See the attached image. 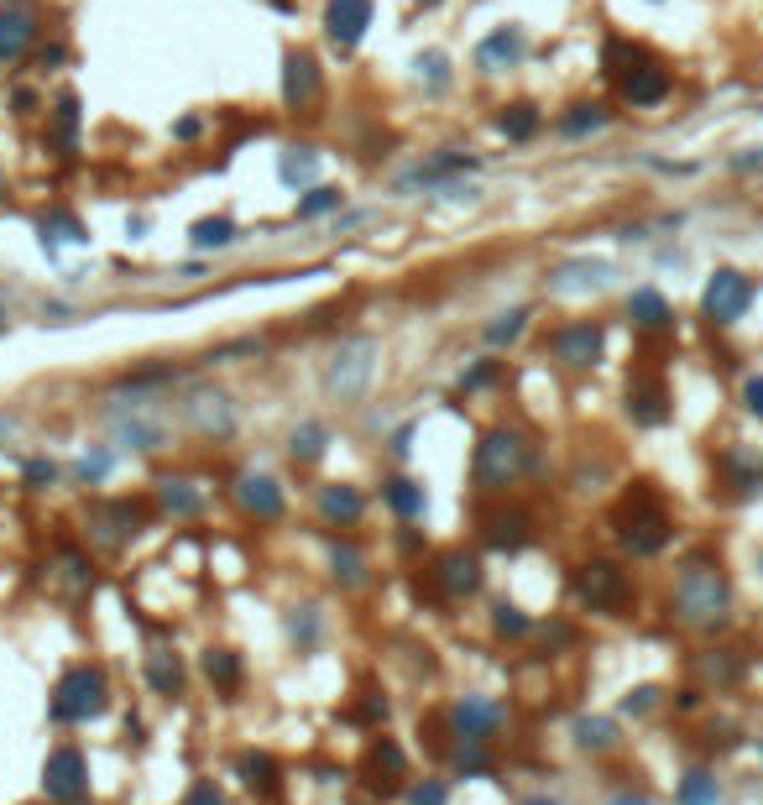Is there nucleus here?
I'll return each instance as SVG.
<instances>
[{
    "label": "nucleus",
    "instance_id": "f257e3e1",
    "mask_svg": "<svg viewBox=\"0 0 763 805\" xmlns=\"http://www.w3.org/2000/svg\"><path fill=\"white\" fill-rule=\"evenodd\" d=\"M727 602H732V586H727V575L716 570V565H685V570H680V581H675V607H680L685 623H696V628L722 623V617H727Z\"/></svg>",
    "mask_w": 763,
    "mask_h": 805
},
{
    "label": "nucleus",
    "instance_id": "f03ea898",
    "mask_svg": "<svg viewBox=\"0 0 763 805\" xmlns=\"http://www.w3.org/2000/svg\"><path fill=\"white\" fill-rule=\"evenodd\" d=\"M110 701V685L100 670H89V664H79V670H68L53 690V717L58 722H89V717H100Z\"/></svg>",
    "mask_w": 763,
    "mask_h": 805
},
{
    "label": "nucleus",
    "instance_id": "7ed1b4c3",
    "mask_svg": "<svg viewBox=\"0 0 763 805\" xmlns=\"http://www.w3.org/2000/svg\"><path fill=\"white\" fill-rule=\"evenodd\" d=\"M617 534H622V544H628L633 555H659L664 539H669V518H664V508L649 492H638L617 518Z\"/></svg>",
    "mask_w": 763,
    "mask_h": 805
},
{
    "label": "nucleus",
    "instance_id": "20e7f679",
    "mask_svg": "<svg viewBox=\"0 0 763 805\" xmlns=\"http://www.w3.org/2000/svg\"><path fill=\"white\" fill-rule=\"evenodd\" d=\"M628 575H622L612 560H591L575 570V596L591 607V612H617L622 602H628Z\"/></svg>",
    "mask_w": 763,
    "mask_h": 805
},
{
    "label": "nucleus",
    "instance_id": "39448f33",
    "mask_svg": "<svg viewBox=\"0 0 763 805\" xmlns=\"http://www.w3.org/2000/svg\"><path fill=\"white\" fill-rule=\"evenodd\" d=\"M753 278H743V272H716V278L706 283V298H701V309H706V319L711 325H737V319L748 314V304H753Z\"/></svg>",
    "mask_w": 763,
    "mask_h": 805
},
{
    "label": "nucleus",
    "instance_id": "423d86ee",
    "mask_svg": "<svg viewBox=\"0 0 763 805\" xmlns=\"http://www.w3.org/2000/svg\"><path fill=\"white\" fill-rule=\"evenodd\" d=\"M89 790V764H84V753L79 748H53L48 753V764H42V795L48 800H79Z\"/></svg>",
    "mask_w": 763,
    "mask_h": 805
},
{
    "label": "nucleus",
    "instance_id": "0eeeda50",
    "mask_svg": "<svg viewBox=\"0 0 763 805\" xmlns=\"http://www.w3.org/2000/svg\"><path fill=\"white\" fill-rule=\"evenodd\" d=\"M377 356V345L372 340H345L340 351H335V361H330V387L340 398H361L366 393V382H372V361Z\"/></svg>",
    "mask_w": 763,
    "mask_h": 805
},
{
    "label": "nucleus",
    "instance_id": "6e6552de",
    "mask_svg": "<svg viewBox=\"0 0 763 805\" xmlns=\"http://www.w3.org/2000/svg\"><path fill=\"white\" fill-rule=\"evenodd\" d=\"M518 466H523V440H518V434L497 429V434H487V440L476 445V476L487 481V487H502V481H513Z\"/></svg>",
    "mask_w": 763,
    "mask_h": 805
},
{
    "label": "nucleus",
    "instance_id": "1a4fd4ad",
    "mask_svg": "<svg viewBox=\"0 0 763 805\" xmlns=\"http://www.w3.org/2000/svg\"><path fill=\"white\" fill-rule=\"evenodd\" d=\"M372 27V0H330L325 6V32L335 48H356Z\"/></svg>",
    "mask_w": 763,
    "mask_h": 805
},
{
    "label": "nucleus",
    "instance_id": "9d476101",
    "mask_svg": "<svg viewBox=\"0 0 763 805\" xmlns=\"http://www.w3.org/2000/svg\"><path fill=\"white\" fill-rule=\"evenodd\" d=\"M183 413H189V424H194V429H204V434H230V429H236L230 398H225V393H210V387L183 403Z\"/></svg>",
    "mask_w": 763,
    "mask_h": 805
},
{
    "label": "nucleus",
    "instance_id": "9b49d317",
    "mask_svg": "<svg viewBox=\"0 0 763 805\" xmlns=\"http://www.w3.org/2000/svg\"><path fill=\"white\" fill-rule=\"evenodd\" d=\"M497 722H502V706H492L487 696H466L455 706V727H460V738H466V743H487L497 732Z\"/></svg>",
    "mask_w": 763,
    "mask_h": 805
},
{
    "label": "nucleus",
    "instance_id": "f8f14e48",
    "mask_svg": "<svg viewBox=\"0 0 763 805\" xmlns=\"http://www.w3.org/2000/svg\"><path fill=\"white\" fill-rule=\"evenodd\" d=\"M628 413L638 424H664V413H669V393H664V382L649 377V372H638L633 387H628Z\"/></svg>",
    "mask_w": 763,
    "mask_h": 805
},
{
    "label": "nucleus",
    "instance_id": "ddd939ff",
    "mask_svg": "<svg viewBox=\"0 0 763 805\" xmlns=\"http://www.w3.org/2000/svg\"><path fill=\"white\" fill-rule=\"evenodd\" d=\"M434 586L445 591V596H471V591L481 586V565L455 549V555H445V560L434 565Z\"/></svg>",
    "mask_w": 763,
    "mask_h": 805
},
{
    "label": "nucleus",
    "instance_id": "4468645a",
    "mask_svg": "<svg viewBox=\"0 0 763 805\" xmlns=\"http://www.w3.org/2000/svg\"><path fill=\"white\" fill-rule=\"evenodd\" d=\"M236 502L251 518H277V513H283V492H277L272 476H241L236 481Z\"/></svg>",
    "mask_w": 763,
    "mask_h": 805
},
{
    "label": "nucleus",
    "instance_id": "2eb2a0df",
    "mask_svg": "<svg viewBox=\"0 0 763 805\" xmlns=\"http://www.w3.org/2000/svg\"><path fill=\"white\" fill-rule=\"evenodd\" d=\"M554 356H560L565 366H591L601 356V330L596 325H570L554 335Z\"/></svg>",
    "mask_w": 763,
    "mask_h": 805
},
{
    "label": "nucleus",
    "instance_id": "dca6fc26",
    "mask_svg": "<svg viewBox=\"0 0 763 805\" xmlns=\"http://www.w3.org/2000/svg\"><path fill=\"white\" fill-rule=\"evenodd\" d=\"M32 37H37L32 11H21V6L0 11V63H16L21 53H27V42H32Z\"/></svg>",
    "mask_w": 763,
    "mask_h": 805
},
{
    "label": "nucleus",
    "instance_id": "f3484780",
    "mask_svg": "<svg viewBox=\"0 0 763 805\" xmlns=\"http://www.w3.org/2000/svg\"><path fill=\"white\" fill-rule=\"evenodd\" d=\"M523 32L518 27H502V32H492L487 42H481V68H487V74H502V68H513L518 58H523Z\"/></svg>",
    "mask_w": 763,
    "mask_h": 805
},
{
    "label": "nucleus",
    "instance_id": "a211bd4d",
    "mask_svg": "<svg viewBox=\"0 0 763 805\" xmlns=\"http://www.w3.org/2000/svg\"><path fill=\"white\" fill-rule=\"evenodd\" d=\"M319 95V63L314 58H288V68H283V100L288 105H309Z\"/></svg>",
    "mask_w": 763,
    "mask_h": 805
},
{
    "label": "nucleus",
    "instance_id": "6ab92c4d",
    "mask_svg": "<svg viewBox=\"0 0 763 805\" xmlns=\"http://www.w3.org/2000/svg\"><path fill=\"white\" fill-rule=\"evenodd\" d=\"M622 95H628L633 105H659L669 95V68H633L628 79H622Z\"/></svg>",
    "mask_w": 763,
    "mask_h": 805
},
{
    "label": "nucleus",
    "instance_id": "aec40b11",
    "mask_svg": "<svg viewBox=\"0 0 763 805\" xmlns=\"http://www.w3.org/2000/svg\"><path fill=\"white\" fill-rule=\"evenodd\" d=\"M361 508H366L361 492H356V487H345V481H335V487L319 492V513H325L330 523H356V518H361Z\"/></svg>",
    "mask_w": 763,
    "mask_h": 805
},
{
    "label": "nucleus",
    "instance_id": "412c9836",
    "mask_svg": "<svg viewBox=\"0 0 763 805\" xmlns=\"http://www.w3.org/2000/svg\"><path fill=\"white\" fill-rule=\"evenodd\" d=\"M628 314H633V325L638 330H664L669 319V304H664V293H654V288H638L633 298H628Z\"/></svg>",
    "mask_w": 763,
    "mask_h": 805
},
{
    "label": "nucleus",
    "instance_id": "4be33fe9",
    "mask_svg": "<svg viewBox=\"0 0 763 805\" xmlns=\"http://www.w3.org/2000/svg\"><path fill=\"white\" fill-rule=\"evenodd\" d=\"M387 502H392V513H403V518H424V487L408 476L387 481Z\"/></svg>",
    "mask_w": 763,
    "mask_h": 805
},
{
    "label": "nucleus",
    "instance_id": "5701e85b",
    "mask_svg": "<svg viewBox=\"0 0 763 805\" xmlns=\"http://www.w3.org/2000/svg\"><path fill=\"white\" fill-rule=\"evenodd\" d=\"M612 278V267L607 262H575V267H565L560 272V283H554V288H601V283H607Z\"/></svg>",
    "mask_w": 763,
    "mask_h": 805
},
{
    "label": "nucleus",
    "instance_id": "b1692460",
    "mask_svg": "<svg viewBox=\"0 0 763 805\" xmlns=\"http://www.w3.org/2000/svg\"><path fill=\"white\" fill-rule=\"evenodd\" d=\"M330 560H335V581H345V586H361L366 581V565H361V549L356 544H335Z\"/></svg>",
    "mask_w": 763,
    "mask_h": 805
},
{
    "label": "nucleus",
    "instance_id": "393cba45",
    "mask_svg": "<svg viewBox=\"0 0 763 805\" xmlns=\"http://www.w3.org/2000/svg\"><path fill=\"white\" fill-rule=\"evenodd\" d=\"M163 508L173 513V518H189V513H199V492H189V481H163Z\"/></svg>",
    "mask_w": 763,
    "mask_h": 805
},
{
    "label": "nucleus",
    "instance_id": "a878e982",
    "mask_svg": "<svg viewBox=\"0 0 763 805\" xmlns=\"http://www.w3.org/2000/svg\"><path fill=\"white\" fill-rule=\"evenodd\" d=\"M204 675H210L215 685H236L241 680V659L230 649H210V654H204Z\"/></svg>",
    "mask_w": 763,
    "mask_h": 805
},
{
    "label": "nucleus",
    "instance_id": "bb28decb",
    "mask_svg": "<svg viewBox=\"0 0 763 805\" xmlns=\"http://www.w3.org/2000/svg\"><path fill=\"white\" fill-rule=\"evenodd\" d=\"M528 325V309H513V314H497L492 325H487V345H513Z\"/></svg>",
    "mask_w": 763,
    "mask_h": 805
},
{
    "label": "nucleus",
    "instance_id": "cd10ccee",
    "mask_svg": "<svg viewBox=\"0 0 763 805\" xmlns=\"http://www.w3.org/2000/svg\"><path fill=\"white\" fill-rule=\"evenodd\" d=\"M601 121H607V110H601V105H570V115L560 121V131H565V136H586V131H596Z\"/></svg>",
    "mask_w": 763,
    "mask_h": 805
},
{
    "label": "nucleus",
    "instance_id": "c85d7f7f",
    "mask_svg": "<svg viewBox=\"0 0 763 805\" xmlns=\"http://www.w3.org/2000/svg\"><path fill=\"white\" fill-rule=\"evenodd\" d=\"M539 131V110L534 105H513L502 115V136H513V142H523V136H534Z\"/></svg>",
    "mask_w": 763,
    "mask_h": 805
},
{
    "label": "nucleus",
    "instance_id": "c756f323",
    "mask_svg": "<svg viewBox=\"0 0 763 805\" xmlns=\"http://www.w3.org/2000/svg\"><path fill=\"white\" fill-rule=\"evenodd\" d=\"M487 539L497 544V549H518L523 539H528V523L513 513V518H492V528H487Z\"/></svg>",
    "mask_w": 763,
    "mask_h": 805
},
{
    "label": "nucleus",
    "instance_id": "7c9ffc66",
    "mask_svg": "<svg viewBox=\"0 0 763 805\" xmlns=\"http://www.w3.org/2000/svg\"><path fill=\"white\" fill-rule=\"evenodd\" d=\"M147 675H152V685H157V690H178V680H183L178 659H173V654H163V649H157V654L147 659Z\"/></svg>",
    "mask_w": 763,
    "mask_h": 805
},
{
    "label": "nucleus",
    "instance_id": "2f4dec72",
    "mask_svg": "<svg viewBox=\"0 0 763 805\" xmlns=\"http://www.w3.org/2000/svg\"><path fill=\"white\" fill-rule=\"evenodd\" d=\"M293 460H319V450H325V429L319 424H304V429H293Z\"/></svg>",
    "mask_w": 763,
    "mask_h": 805
},
{
    "label": "nucleus",
    "instance_id": "473e14b6",
    "mask_svg": "<svg viewBox=\"0 0 763 805\" xmlns=\"http://www.w3.org/2000/svg\"><path fill=\"white\" fill-rule=\"evenodd\" d=\"M680 805H716V779L711 774H690L680 785Z\"/></svg>",
    "mask_w": 763,
    "mask_h": 805
},
{
    "label": "nucleus",
    "instance_id": "72a5a7b5",
    "mask_svg": "<svg viewBox=\"0 0 763 805\" xmlns=\"http://www.w3.org/2000/svg\"><path fill=\"white\" fill-rule=\"evenodd\" d=\"M236 241V225L230 220H199L194 225V246H230Z\"/></svg>",
    "mask_w": 763,
    "mask_h": 805
},
{
    "label": "nucleus",
    "instance_id": "f704fd0d",
    "mask_svg": "<svg viewBox=\"0 0 763 805\" xmlns=\"http://www.w3.org/2000/svg\"><path fill=\"white\" fill-rule=\"evenodd\" d=\"M575 738H581V748H612V722H601V717H586V722H575Z\"/></svg>",
    "mask_w": 763,
    "mask_h": 805
},
{
    "label": "nucleus",
    "instance_id": "c9c22d12",
    "mask_svg": "<svg viewBox=\"0 0 763 805\" xmlns=\"http://www.w3.org/2000/svg\"><path fill=\"white\" fill-rule=\"evenodd\" d=\"M460 168H471L466 152H439V157H429V163L419 168V178H445V173H460Z\"/></svg>",
    "mask_w": 763,
    "mask_h": 805
},
{
    "label": "nucleus",
    "instance_id": "e433bc0d",
    "mask_svg": "<svg viewBox=\"0 0 763 805\" xmlns=\"http://www.w3.org/2000/svg\"><path fill=\"white\" fill-rule=\"evenodd\" d=\"M372 769H377V774H392V779H398V774H403V748L382 738V743L372 748Z\"/></svg>",
    "mask_w": 763,
    "mask_h": 805
},
{
    "label": "nucleus",
    "instance_id": "4c0bfd02",
    "mask_svg": "<svg viewBox=\"0 0 763 805\" xmlns=\"http://www.w3.org/2000/svg\"><path fill=\"white\" fill-rule=\"evenodd\" d=\"M283 178H288V183H304V178H314V152L293 147V152L283 157Z\"/></svg>",
    "mask_w": 763,
    "mask_h": 805
},
{
    "label": "nucleus",
    "instance_id": "58836bf2",
    "mask_svg": "<svg viewBox=\"0 0 763 805\" xmlns=\"http://www.w3.org/2000/svg\"><path fill=\"white\" fill-rule=\"evenodd\" d=\"M330 210H340V189H314L298 204V215H330Z\"/></svg>",
    "mask_w": 763,
    "mask_h": 805
},
{
    "label": "nucleus",
    "instance_id": "ea45409f",
    "mask_svg": "<svg viewBox=\"0 0 763 805\" xmlns=\"http://www.w3.org/2000/svg\"><path fill=\"white\" fill-rule=\"evenodd\" d=\"M497 633H507V638H523V633H528V617H523L518 607H497Z\"/></svg>",
    "mask_w": 763,
    "mask_h": 805
},
{
    "label": "nucleus",
    "instance_id": "a19ab883",
    "mask_svg": "<svg viewBox=\"0 0 763 805\" xmlns=\"http://www.w3.org/2000/svg\"><path fill=\"white\" fill-rule=\"evenodd\" d=\"M74 126H79V100H74V95H63V100H58V131L68 136Z\"/></svg>",
    "mask_w": 763,
    "mask_h": 805
},
{
    "label": "nucleus",
    "instance_id": "79ce46f5",
    "mask_svg": "<svg viewBox=\"0 0 763 805\" xmlns=\"http://www.w3.org/2000/svg\"><path fill=\"white\" fill-rule=\"evenodd\" d=\"M743 403H748V413H758V419H763V377H748V387H743Z\"/></svg>",
    "mask_w": 763,
    "mask_h": 805
},
{
    "label": "nucleus",
    "instance_id": "37998d69",
    "mask_svg": "<svg viewBox=\"0 0 763 805\" xmlns=\"http://www.w3.org/2000/svg\"><path fill=\"white\" fill-rule=\"evenodd\" d=\"M183 805H225V800H220V790H215V785H194Z\"/></svg>",
    "mask_w": 763,
    "mask_h": 805
},
{
    "label": "nucleus",
    "instance_id": "c03bdc74",
    "mask_svg": "<svg viewBox=\"0 0 763 805\" xmlns=\"http://www.w3.org/2000/svg\"><path fill=\"white\" fill-rule=\"evenodd\" d=\"M413 805H445V785H424V790H413Z\"/></svg>",
    "mask_w": 763,
    "mask_h": 805
},
{
    "label": "nucleus",
    "instance_id": "a18cd8bd",
    "mask_svg": "<svg viewBox=\"0 0 763 805\" xmlns=\"http://www.w3.org/2000/svg\"><path fill=\"white\" fill-rule=\"evenodd\" d=\"M419 68H429V79H434V84H445V79H450V74H445V58H439V53L419 58Z\"/></svg>",
    "mask_w": 763,
    "mask_h": 805
},
{
    "label": "nucleus",
    "instance_id": "49530a36",
    "mask_svg": "<svg viewBox=\"0 0 763 805\" xmlns=\"http://www.w3.org/2000/svg\"><path fill=\"white\" fill-rule=\"evenodd\" d=\"M706 675H716V680H732V675H737V664H732V659H706Z\"/></svg>",
    "mask_w": 763,
    "mask_h": 805
},
{
    "label": "nucleus",
    "instance_id": "de8ad7c7",
    "mask_svg": "<svg viewBox=\"0 0 763 805\" xmlns=\"http://www.w3.org/2000/svg\"><path fill=\"white\" fill-rule=\"evenodd\" d=\"M654 696H659V690H633V696H628V711H638V717H643V711L654 706Z\"/></svg>",
    "mask_w": 763,
    "mask_h": 805
},
{
    "label": "nucleus",
    "instance_id": "09e8293b",
    "mask_svg": "<svg viewBox=\"0 0 763 805\" xmlns=\"http://www.w3.org/2000/svg\"><path fill=\"white\" fill-rule=\"evenodd\" d=\"M492 377H497V366H476V372L466 377V387H487Z\"/></svg>",
    "mask_w": 763,
    "mask_h": 805
},
{
    "label": "nucleus",
    "instance_id": "8fccbe9b",
    "mask_svg": "<svg viewBox=\"0 0 763 805\" xmlns=\"http://www.w3.org/2000/svg\"><path fill=\"white\" fill-rule=\"evenodd\" d=\"M737 168H763V147H758V152H748V157H737Z\"/></svg>",
    "mask_w": 763,
    "mask_h": 805
},
{
    "label": "nucleus",
    "instance_id": "3c124183",
    "mask_svg": "<svg viewBox=\"0 0 763 805\" xmlns=\"http://www.w3.org/2000/svg\"><path fill=\"white\" fill-rule=\"evenodd\" d=\"M612 805H649V800H643V795H617Z\"/></svg>",
    "mask_w": 763,
    "mask_h": 805
},
{
    "label": "nucleus",
    "instance_id": "603ef678",
    "mask_svg": "<svg viewBox=\"0 0 763 805\" xmlns=\"http://www.w3.org/2000/svg\"><path fill=\"white\" fill-rule=\"evenodd\" d=\"M528 805H554V800H528Z\"/></svg>",
    "mask_w": 763,
    "mask_h": 805
},
{
    "label": "nucleus",
    "instance_id": "864d4df0",
    "mask_svg": "<svg viewBox=\"0 0 763 805\" xmlns=\"http://www.w3.org/2000/svg\"><path fill=\"white\" fill-rule=\"evenodd\" d=\"M424 6H439V0H424Z\"/></svg>",
    "mask_w": 763,
    "mask_h": 805
},
{
    "label": "nucleus",
    "instance_id": "5fc2aeb1",
    "mask_svg": "<svg viewBox=\"0 0 763 805\" xmlns=\"http://www.w3.org/2000/svg\"><path fill=\"white\" fill-rule=\"evenodd\" d=\"M758 565H763V555H758Z\"/></svg>",
    "mask_w": 763,
    "mask_h": 805
}]
</instances>
